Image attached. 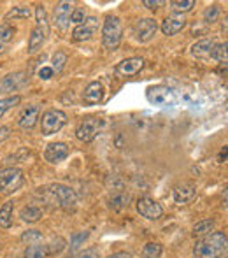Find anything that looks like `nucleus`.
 <instances>
[{"mask_svg":"<svg viewBox=\"0 0 228 258\" xmlns=\"http://www.w3.org/2000/svg\"><path fill=\"white\" fill-rule=\"evenodd\" d=\"M228 253V237L223 232H211L193 246V258H223Z\"/></svg>","mask_w":228,"mask_h":258,"instance_id":"nucleus-1","label":"nucleus"},{"mask_svg":"<svg viewBox=\"0 0 228 258\" xmlns=\"http://www.w3.org/2000/svg\"><path fill=\"white\" fill-rule=\"evenodd\" d=\"M123 37V25L118 16H106V21L102 25V44L106 49L114 51L119 48Z\"/></svg>","mask_w":228,"mask_h":258,"instance_id":"nucleus-2","label":"nucleus"},{"mask_svg":"<svg viewBox=\"0 0 228 258\" xmlns=\"http://www.w3.org/2000/svg\"><path fill=\"white\" fill-rule=\"evenodd\" d=\"M23 172L18 167H7L0 170V195H13L23 186Z\"/></svg>","mask_w":228,"mask_h":258,"instance_id":"nucleus-3","label":"nucleus"},{"mask_svg":"<svg viewBox=\"0 0 228 258\" xmlns=\"http://www.w3.org/2000/svg\"><path fill=\"white\" fill-rule=\"evenodd\" d=\"M67 123V114L60 109H48L41 118V132L42 136H53L60 132Z\"/></svg>","mask_w":228,"mask_h":258,"instance_id":"nucleus-4","label":"nucleus"},{"mask_svg":"<svg viewBox=\"0 0 228 258\" xmlns=\"http://www.w3.org/2000/svg\"><path fill=\"white\" fill-rule=\"evenodd\" d=\"M146 97L149 100V104L157 105V107H172L176 105V93L172 88L165 85H157L149 86L146 92Z\"/></svg>","mask_w":228,"mask_h":258,"instance_id":"nucleus-5","label":"nucleus"},{"mask_svg":"<svg viewBox=\"0 0 228 258\" xmlns=\"http://www.w3.org/2000/svg\"><path fill=\"white\" fill-rule=\"evenodd\" d=\"M48 191L53 195V199L58 202V206L61 207V209L65 211H74L75 206H78V197H75L74 190L68 186H65V184H51V186H48Z\"/></svg>","mask_w":228,"mask_h":258,"instance_id":"nucleus-6","label":"nucleus"},{"mask_svg":"<svg viewBox=\"0 0 228 258\" xmlns=\"http://www.w3.org/2000/svg\"><path fill=\"white\" fill-rule=\"evenodd\" d=\"M100 126H102V119L97 118V116L83 118L81 121H79L78 128H75V137H78L81 143H92L97 137V134H99Z\"/></svg>","mask_w":228,"mask_h":258,"instance_id":"nucleus-7","label":"nucleus"},{"mask_svg":"<svg viewBox=\"0 0 228 258\" xmlns=\"http://www.w3.org/2000/svg\"><path fill=\"white\" fill-rule=\"evenodd\" d=\"M158 23L155 18H140L133 25V37L137 42H149L157 35Z\"/></svg>","mask_w":228,"mask_h":258,"instance_id":"nucleus-8","label":"nucleus"},{"mask_svg":"<svg viewBox=\"0 0 228 258\" xmlns=\"http://www.w3.org/2000/svg\"><path fill=\"white\" fill-rule=\"evenodd\" d=\"M135 209H137V213H139L140 216L146 218V220H149V221H157V220H160V218L164 216V207H162L157 201H155V199H151V197L137 199Z\"/></svg>","mask_w":228,"mask_h":258,"instance_id":"nucleus-9","label":"nucleus"},{"mask_svg":"<svg viewBox=\"0 0 228 258\" xmlns=\"http://www.w3.org/2000/svg\"><path fill=\"white\" fill-rule=\"evenodd\" d=\"M25 81H27V72H9V74H6L0 79V93L2 95H9V93L18 92L25 85Z\"/></svg>","mask_w":228,"mask_h":258,"instance_id":"nucleus-10","label":"nucleus"},{"mask_svg":"<svg viewBox=\"0 0 228 258\" xmlns=\"http://www.w3.org/2000/svg\"><path fill=\"white\" fill-rule=\"evenodd\" d=\"M74 9L75 7L72 2H58L55 6V25L60 32H67Z\"/></svg>","mask_w":228,"mask_h":258,"instance_id":"nucleus-11","label":"nucleus"},{"mask_svg":"<svg viewBox=\"0 0 228 258\" xmlns=\"http://www.w3.org/2000/svg\"><path fill=\"white\" fill-rule=\"evenodd\" d=\"M172 195H174V202H176V204H179V206L188 204V202H191L197 197V184H195L193 181H183V183H179L174 188Z\"/></svg>","mask_w":228,"mask_h":258,"instance_id":"nucleus-12","label":"nucleus"},{"mask_svg":"<svg viewBox=\"0 0 228 258\" xmlns=\"http://www.w3.org/2000/svg\"><path fill=\"white\" fill-rule=\"evenodd\" d=\"M142 67H144V58L132 56V58H126V60L119 61L114 67V72L119 78H130V76H135Z\"/></svg>","mask_w":228,"mask_h":258,"instance_id":"nucleus-13","label":"nucleus"},{"mask_svg":"<svg viewBox=\"0 0 228 258\" xmlns=\"http://www.w3.org/2000/svg\"><path fill=\"white\" fill-rule=\"evenodd\" d=\"M49 35V25H35L34 30L30 34V39H28V54H35L39 49L44 46L46 39Z\"/></svg>","mask_w":228,"mask_h":258,"instance_id":"nucleus-14","label":"nucleus"},{"mask_svg":"<svg viewBox=\"0 0 228 258\" xmlns=\"http://www.w3.org/2000/svg\"><path fill=\"white\" fill-rule=\"evenodd\" d=\"M68 156V146L65 143H51L44 150V160L49 163H60Z\"/></svg>","mask_w":228,"mask_h":258,"instance_id":"nucleus-15","label":"nucleus"},{"mask_svg":"<svg viewBox=\"0 0 228 258\" xmlns=\"http://www.w3.org/2000/svg\"><path fill=\"white\" fill-rule=\"evenodd\" d=\"M104 100V85L99 81H92L85 88L83 93V102L86 105H97Z\"/></svg>","mask_w":228,"mask_h":258,"instance_id":"nucleus-16","label":"nucleus"},{"mask_svg":"<svg viewBox=\"0 0 228 258\" xmlns=\"http://www.w3.org/2000/svg\"><path fill=\"white\" fill-rule=\"evenodd\" d=\"M95 28H97V18H90L88 21H85L83 25H78L72 30V39L75 42L90 41L93 37V34H95Z\"/></svg>","mask_w":228,"mask_h":258,"instance_id":"nucleus-17","label":"nucleus"},{"mask_svg":"<svg viewBox=\"0 0 228 258\" xmlns=\"http://www.w3.org/2000/svg\"><path fill=\"white\" fill-rule=\"evenodd\" d=\"M39 107L37 105H28V107L21 109L20 116H18V125L23 130H32L39 119Z\"/></svg>","mask_w":228,"mask_h":258,"instance_id":"nucleus-18","label":"nucleus"},{"mask_svg":"<svg viewBox=\"0 0 228 258\" xmlns=\"http://www.w3.org/2000/svg\"><path fill=\"white\" fill-rule=\"evenodd\" d=\"M186 27V20H184L183 16H169L165 18L164 21H162V32H164V35H176L179 34L183 28Z\"/></svg>","mask_w":228,"mask_h":258,"instance_id":"nucleus-19","label":"nucleus"},{"mask_svg":"<svg viewBox=\"0 0 228 258\" xmlns=\"http://www.w3.org/2000/svg\"><path fill=\"white\" fill-rule=\"evenodd\" d=\"M214 46H216L214 39H200V41H197L191 46V54L195 58H200V60H207V58H211Z\"/></svg>","mask_w":228,"mask_h":258,"instance_id":"nucleus-20","label":"nucleus"},{"mask_svg":"<svg viewBox=\"0 0 228 258\" xmlns=\"http://www.w3.org/2000/svg\"><path fill=\"white\" fill-rule=\"evenodd\" d=\"M130 202H132V195L121 190V191H116L113 197L109 199V207L116 211V213H119V211L126 209L130 206Z\"/></svg>","mask_w":228,"mask_h":258,"instance_id":"nucleus-21","label":"nucleus"},{"mask_svg":"<svg viewBox=\"0 0 228 258\" xmlns=\"http://www.w3.org/2000/svg\"><path fill=\"white\" fill-rule=\"evenodd\" d=\"M20 218L25 221V223H37L42 218V209L35 206H25L23 209L20 211Z\"/></svg>","mask_w":228,"mask_h":258,"instance_id":"nucleus-22","label":"nucleus"},{"mask_svg":"<svg viewBox=\"0 0 228 258\" xmlns=\"http://www.w3.org/2000/svg\"><path fill=\"white\" fill-rule=\"evenodd\" d=\"M211 232H214V220H202L193 225V235L195 237H205Z\"/></svg>","mask_w":228,"mask_h":258,"instance_id":"nucleus-23","label":"nucleus"},{"mask_svg":"<svg viewBox=\"0 0 228 258\" xmlns=\"http://www.w3.org/2000/svg\"><path fill=\"white\" fill-rule=\"evenodd\" d=\"M211 58L223 65H228V42H216V46L212 48Z\"/></svg>","mask_w":228,"mask_h":258,"instance_id":"nucleus-24","label":"nucleus"},{"mask_svg":"<svg viewBox=\"0 0 228 258\" xmlns=\"http://www.w3.org/2000/svg\"><path fill=\"white\" fill-rule=\"evenodd\" d=\"M49 256L48 246L44 244H32L27 246V249L23 251V258H46Z\"/></svg>","mask_w":228,"mask_h":258,"instance_id":"nucleus-25","label":"nucleus"},{"mask_svg":"<svg viewBox=\"0 0 228 258\" xmlns=\"http://www.w3.org/2000/svg\"><path fill=\"white\" fill-rule=\"evenodd\" d=\"M32 16V11L30 7L27 6H16L13 7V9L9 11V13L6 14V20H28V18Z\"/></svg>","mask_w":228,"mask_h":258,"instance_id":"nucleus-26","label":"nucleus"},{"mask_svg":"<svg viewBox=\"0 0 228 258\" xmlns=\"http://www.w3.org/2000/svg\"><path fill=\"white\" fill-rule=\"evenodd\" d=\"M13 225V202H6L0 207V227L9 228Z\"/></svg>","mask_w":228,"mask_h":258,"instance_id":"nucleus-27","label":"nucleus"},{"mask_svg":"<svg viewBox=\"0 0 228 258\" xmlns=\"http://www.w3.org/2000/svg\"><path fill=\"white\" fill-rule=\"evenodd\" d=\"M14 35H16V28H14L9 21L0 23V44L7 46L11 41H13Z\"/></svg>","mask_w":228,"mask_h":258,"instance_id":"nucleus-28","label":"nucleus"},{"mask_svg":"<svg viewBox=\"0 0 228 258\" xmlns=\"http://www.w3.org/2000/svg\"><path fill=\"white\" fill-rule=\"evenodd\" d=\"M162 253H164V246L160 242H147L142 248L140 258H160Z\"/></svg>","mask_w":228,"mask_h":258,"instance_id":"nucleus-29","label":"nucleus"},{"mask_svg":"<svg viewBox=\"0 0 228 258\" xmlns=\"http://www.w3.org/2000/svg\"><path fill=\"white\" fill-rule=\"evenodd\" d=\"M219 14H221V7L218 4H211L209 7H205L204 11V21L207 25H212L219 20Z\"/></svg>","mask_w":228,"mask_h":258,"instance_id":"nucleus-30","label":"nucleus"},{"mask_svg":"<svg viewBox=\"0 0 228 258\" xmlns=\"http://www.w3.org/2000/svg\"><path fill=\"white\" fill-rule=\"evenodd\" d=\"M193 7H195V0H172L171 2V9L176 14L190 13Z\"/></svg>","mask_w":228,"mask_h":258,"instance_id":"nucleus-31","label":"nucleus"},{"mask_svg":"<svg viewBox=\"0 0 228 258\" xmlns=\"http://www.w3.org/2000/svg\"><path fill=\"white\" fill-rule=\"evenodd\" d=\"M42 241V232L41 230H27L21 234V242L32 246V244H41Z\"/></svg>","mask_w":228,"mask_h":258,"instance_id":"nucleus-32","label":"nucleus"},{"mask_svg":"<svg viewBox=\"0 0 228 258\" xmlns=\"http://www.w3.org/2000/svg\"><path fill=\"white\" fill-rule=\"evenodd\" d=\"M90 237V232L85 230V232H75L74 235L70 237V253H75L79 248H81L83 244H85V241Z\"/></svg>","mask_w":228,"mask_h":258,"instance_id":"nucleus-33","label":"nucleus"},{"mask_svg":"<svg viewBox=\"0 0 228 258\" xmlns=\"http://www.w3.org/2000/svg\"><path fill=\"white\" fill-rule=\"evenodd\" d=\"M65 246H67V241H65L63 237H53L51 242L48 244V253L51 256L60 255V253L65 249Z\"/></svg>","mask_w":228,"mask_h":258,"instance_id":"nucleus-34","label":"nucleus"},{"mask_svg":"<svg viewBox=\"0 0 228 258\" xmlns=\"http://www.w3.org/2000/svg\"><path fill=\"white\" fill-rule=\"evenodd\" d=\"M20 102H21L20 95H11V97H6V99L0 100V118H2L9 109H13L14 105H18Z\"/></svg>","mask_w":228,"mask_h":258,"instance_id":"nucleus-35","label":"nucleus"},{"mask_svg":"<svg viewBox=\"0 0 228 258\" xmlns=\"http://www.w3.org/2000/svg\"><path fill=\"white\" fill-rule=\"evenodd\" d=\"M65 63H67V54H65L63 51H56L55 54H53V58H51V69L56 72V74H58V72L63 71Z\"/></svg>","mask_w":228,"mask_h":258,"instance_id":"nucleus-36","label":"nucleus"},{"mask_svg":"<svg viewBox=\"0 0 228 258\" xmlns=\"http://www.w3.org/2000/svg\"><path fill=\"white\" fill-rule=\"evenodd\" d=\"M35 25H49L48 23V14H46L44 6H37L35 7Z\"/></svg>","mask_w":228,"mask_h":258,"instance_id":"nucleus-37","label":"nucleus"},{"mask_svg":"<svg viewBox=\"0 0 228 258\" xmlns=\"http://www.w3.org/2000/svg\"><path fill=\"white\" fill-rule=\"evenodd\" d=\"M85 18H86L85 9H81V7H75L74 13H72V16H70V23H75V27H78V25L85 23Z\"/></svg>","mask_w":228,"mask_h":258,"instance_id":"nucleus-38","label":"nucleus"},{"mask_svg":"<svg viewBox=\"0 0 228 258\" xmlns=\"http://www.w3.org/2000/svg\"><path fill=\"white\" fill-rule=\"evenodd\" d=\"M78 258H102L100 256V249L95 248V246H90V248L83 249L78 255Z\"/></svg>","mask_w":228,"mask_h":258,"instance_id":"nucleus-39","label":"nucleus"},{"mask_svg":"<svg viewBox=\"0 0 228 258\" xmlns=\"http://www.w3.org/2000/svg\"><path fill=\"white\" fill-rule=\"evenodd\" d=\"M164 4H165L164 0H144L142 6L147 7V9H151V11H157V9H160Z\"/></svg>","mask_w":228,"mask_h":258,"instance_id":"nucleus-40","label":"nucleus"},{"mask_svg":"<svg viewBox=\"0 0 228 258\" xmlns=\"http://www.w3.org/2000/svg\"><path fill=\"white\" fill-rule=\"evenodd\" d=\"M53 76H55V71H53L51 67H42V69H39V78L44 79V81L51 79Z\"/></svg>","mask_w":228,"mask_h":258,"instance_id":"nucleus-41","label":"nucleus"},{"mask_svg":"<svg viewBox=\"0 0 228 258\" xmlns=\"http://www.w3.org/2000/svg\"><path fill=\"white\" fill-rule=\"evenodd\" d=\"M11 137V128L7 125H0V144L6 143Z\"/></svg>","mask_w":228,"mask_h":258,"instance_id":"nucleus-42","label":"nucleus"},{"mask_svg":"<svg viewBox=\"0 0 228 258\" xmlns=\"http://www.w3.org/2000/svg\"><path fill=\"white\" fill-rule=\"evenodd\" d=\"M107 258H132V255H130L128 251H116V253L109 255Z\"/></svg>","mask_w":228,"mask_h":258,"instance_id":"nucleus-43","label":"nucleus"},{"mask_svg":"<svg viewBox=\"0 0 228 258\" xmlns=\"http://www.w3.org/2000/svg\"><path fill=\"white\" fill-rule=\"evenodd\" d=\"M226 158H228V144H226L225 148H223L221 151H219V155H218V160H219V162H223V160H226Z\"/></svg>","mask_w":228,"mask_h":258,"instance_id":"nucleus-44","label":"nucleus"},{"mask_svg":"<svg viewBox=\"0 0 228 258\" xmlns=\"http://www.w3.org/2000/svg\"><path fill=\"white\" fill-rule=\"evenodd\" d=\"M221 32L223 34H228V14L225 16V20H223V23H221Z\"/></svg>","mask_w":228,"mask_h":258,"instance_id":"nucleus-45","label":"nucleus"},{"mask_svg":"<svg viewBox=\"0 0 228 258\" xmlns=\"http://www.w3.org/2000/svg\"><path fill=\"white\" fill-rule=\"evenodd\" d=\"M221 201H223V204L228 206V186L221 191Z\"/></svg>","mask_w":228,"mask_h":258,"instance_id":"nucleus-46","label":"nucleus"},{"mask_svg":"<svg viewBox=\"0 0 228 258\" xmlns=\"http://www.w3.org/2000/svg\"><path fill=\"white\" fill-rule=\"evenodd\" d=\"M7 49V46H4V44H0V54H2L4 51Z\"/></svg>","mask_w":228,"mask_h":258,"instance_id":"nucleus-47","label":"nucleus"},{"mask_svg":"<svg viewBox=\"0 0 228 258\" xmlns=\"http://www.w3.org/2000/svg\"><path fill=\"white\" fill-rule=\"evenodd\" d=\"M67 258H72V256H67Z\"/></svg>","mask_w":228,"mask_h":258,"instance_id":"nucleus-48","label":"nucleus"}]
</instances>
